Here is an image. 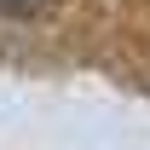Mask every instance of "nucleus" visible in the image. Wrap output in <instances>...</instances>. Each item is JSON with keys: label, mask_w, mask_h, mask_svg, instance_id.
<instances>
[{"label": "nucleus", "mask_w": 150, "mask_h": 150, "mask_svg": "<svg viewBox=\"0 0 150 150\" xmlns=\"http://www.w3.org/2000/svg\"><path fill=\"white\" fill-rule=\"evenodd\" d=\"M40 6H52V0H0V12H40Z\"/></svg>", "instance_id": "nucleus-1"}]
</instances>
